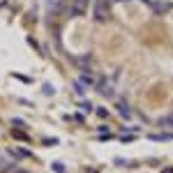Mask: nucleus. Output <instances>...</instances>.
Instances as JSON below:
<instances>
[{"label": "nucleus", "mask_w": 173, "mask_h": 173, "mask_svg": "<svg viewBox=\"0 0 173 173\" xmlns=\"http://www.w3.org/2000/svg\"><path fill=\"white\" fill-rule=\"evenodd\" d=\"M12 136H16V139H21V141H23V139H28V134L23 129H12Z\"/></svg>", "instance_id": "1"}, {"label": "nucleus", "mask_w": 173, "mask_h": 173, "mask_svg": "<svg viewBox=\"0 0 173 173\" xmlns=\"http://www.w3.org/2000/svg\"><path fill=\"white\" fill-rule=\"evenodd\" d=\"M12 125L19 127V129H26V122H23V120H12Z\"/></svg>", "instance_id": "2"}, {"label": "nucleus", "mask_w": 173, "mask_h": 173, "mask_svg": "<svg viewBox=\"0 0 173 173\" xmlns=\"http://www.w3.org/2000/svg\"><path fill=\"white\" fill-rule=\"evenodd\" d=\"M16 79H21L23 83H32V79H28V76H23V74H16Z\"/></svg>", "instance_id": "3"}]
</instances>
